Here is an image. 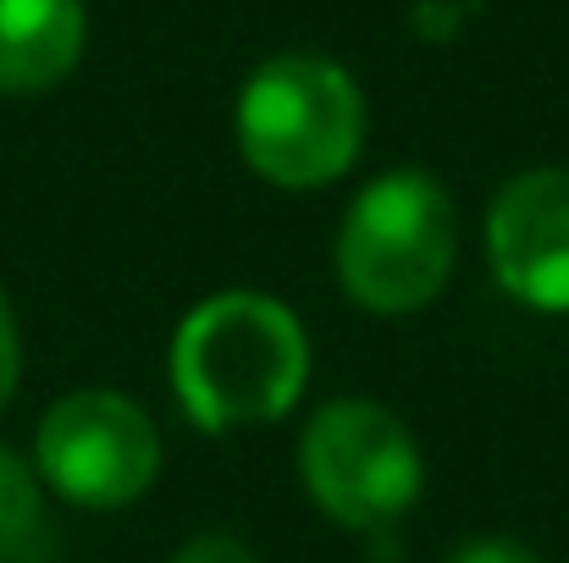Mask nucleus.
<instances>
[{
  "instance_id": "1",
  "label": "nucleus",
  "mask_w": 569,
  "mask_h": 563,
  "mask_svg": "<svg viewBox=\"0 0 569 563\" xmlns=\"http://www.w3.org/2000/svg\"><path fill=\"white\" fill-rule=\"evenodd\" d=\"M167 375L189 425L210 436L271 425L310 386V332L277 293L221 288L178 321Z\"/></svg>"
},
{
  "instance_id": "2",
  "label": "nucleus",
  "mask_w": 569,
  "mask_h": 563,
  "mask_svg": "<svg viewBox=\"0 0 569 563\" xmlns=\"http://www.w3.org/2000/svg\"><path fill=\"white\" fill-rule=\"evenodd\" d=\"M366 89L321 50H282L260 61L232 105V139L243 167L271 188L316 193L343 183L366 150Z\"/></svg>"
},
{
  "instance_id": "3",
  "label": "nucleus",
  "mask_w": 569,
  "mask_h": 563,
  "mask_svg": "<svg viewBox=\"0 0 569 563\" xmlns=\"http://www.w3.org/2000/svg\"><path fill=\"white\" fill-rule=\"evenodd\" d=\"M338 288L366 315H420L459 265L453 193L420 167H392L360 188L332 243Z\"/></svg>"
},
{
  "instance_id": "4",
  "label": "nucleus",
  "mask_w": 569,
  "mask_h": 563,
  "mask_svg": "<svg viewBox=\"0 0 569 563\" xmlns=\"http://www.w3.org/2000/svg\"><path fill=\"white\" fill-rule=\"evenodd\" d=\"M299 481L332 525L381 531L415 509L426 486V453L387 403L332 398L299 431Z\"/></svg>"
},
{
  "instance_id": "5",
  "label": "nucleus",
  "mask_w": 569,
  "mask_h": 563,
  "mask_svg": "<svg viewBox=\"0 0 569 563\" xmlns=\"http://www.w3.org/2000/svg\"><path fill=\"white\" fill-rule=\"evenodd\" d=\"M167 464L156 414L117 386L61 392L33 431V475L72 509L111 514L139 503Z\"/></svg>"
},
{
  "instance_id": "6",
  "label": "nucleus",
  "mask_w": 569,
  "mask_h": 563,
  "mask_svg": "<svg viewBox=\"0 0 569 563\" xmlns=\"http://www.w3.org/2000/svg\"><path fill=\"white\" fill-rule=\"evenodd\" d=\"M487 265L498 288L537 310L569 315V172H515L487 204Z\"/></svg>"
},
{
  "instance_id": "7",
  "label": "nucleus",
  "mask_w": 569,
  "mask_h": 563,
  "mask_svg": "<svg viewBox=\"0 0 569 563\" xmlns=\"http://www.w3.org/2000/svg\"><path fill=\"white\" fill-rule=\"evenodd\" d=\"M83 44V0H0V94H44L67 83Z\"/></svg>"
},
{
  "instance_id": "8",
  "label": "nucleus",
  "mask_w": 569,
  "mask_h": 563,
  "mask_svg": "<svg viewBox=\"0 0 569 563\" xmlns=\"http://www.w3.org/2000/svg\"><path fill=\"white\" fill-rule=\"evenodd\" d=\"M44 547H50L44 486L22 453L0 448V563H39Z\"/></svg>"
},
{
  "instance_id": "9",
  "label": "nucleus",
  "mask_w": 569,
  "mask_h": 563,
  "mask_svg": "<svg viewBox=\"0 0 569 563\" xmlns=\"http://www.w3.org/2000/svg\"><path fill=\"white\" fill-rule=\"evenodd\" d=\"M442 563H548V559H542L537 547L515 542V536H470V542H459Z\"/></svg>"
},
{
  "instance_id": "10",
  "label": "nucleus",
  "mask_w": 569,
  "mask_h": 563,
  "mask_svg": "<svg viewBox=\"0 0 569 563\" xmlns=\"http://www.w3.org/2000/svg\"><path fill=\"white\" fill-rule=\"evenodd\" d=\"M167 563H260V559H254L238 536H227V531H199V536H189Z\"/></svg>"
},
{
  "instance_id": "11",
  "label": "nucleus",
  "mask_w": 569,
  "mask_h": 563,
  "mask_svg": "<svg viewBox=\"0 0 569 563\" xmlns=\"http://www.w3.org/2000/svg\"><path fill=\"white\" fill-rule=\"evenodd\" d=\"M17 381H22V332H17V310H11V299L0 293V409L11 403Z\"/></svg>"
},
{
  "instance_id": "12",
  "label": "nucleus",
  "mask_w": 569,
  "mask_h": 563,
  "mask_svg": "<svg viewBox=\"0 0 569 563\" xmlns=\"http://www.w3.org/2000/svg\"><path fill=\"white\" fill-rule=\"evenodd\" d=\"M459 11H465L459 0H420V6H415V28H420L426 39H453L459 22H465Z\"/></svg>"
}]
</instances>
